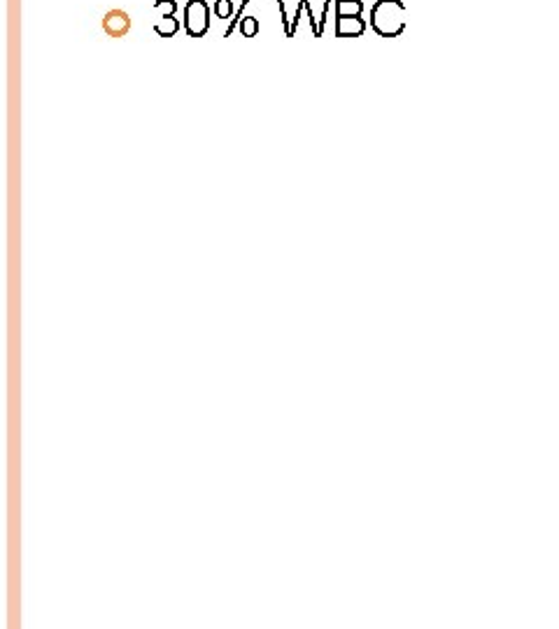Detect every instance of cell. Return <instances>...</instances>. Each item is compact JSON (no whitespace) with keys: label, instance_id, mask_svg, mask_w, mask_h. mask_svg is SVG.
<instances>
[{"label":"cell","instance_id":"9","mask_svg":"<svg viewBox=\"0 0 559 629\" xmlns=\"http://www.w3.org/2000/svg\"><path fill=\"white\" fill-rule=\"evenodd\" d=\"M247 5H250V0H243V5H240V7H238L236 17H233V19H231V23H229V28H227V33H224V37H229V35L233 33V30H236V28L240 26V21H243V19H245V17H243V10H245V7H247Z\"/></svg>","mask_w":559,"mask_h":629},{"label":"cell","instance_id":"3","mask_svg":"<svg viewBox=\"0 0 559 629\" xmlns=\"http://www.w3.org/2000/svg\"><path fill=\"white\" fill-rule=\"evenodd\" d=\"M131 26H133V21H131V14L124 12V10H110L105 12L103 17V30L110 37H124L131 30Z\"/></svg>","mask_w":559,"mask_h":629},{"label":"cell","instance_id":"2","mask_svg":"<svg viewBox=\"0 0 559 629\" xmlns=\"http://www.w3.org/2000/svg\"><path fill=\"white\" fill-rule=\"evenodd\" d=\"M184 28L191 37H203L210 30V7L205 0H189L184 7Z\"/></svg>","mask_w":559,"mask_h":629},{"label":"cell","instance_id":"1","mask_svg":"<svg viewBox=\"0 0 559 629\" xmlns=\"http://www.w3.org/2000/svg\"><path fill=\"white\" fill-rule=\"evenodd\" d=\"M406 7L401 0H378L371 10V28L380 37H399L406 28Z\"/></svg>","mask_w":559,"mask_h":629},{"label":"cell","instance_id":"10","mask_svg":"<svg viewBox=\"0 0 559 629\" xmlns=\"http://www.w3.org/2000/svg\"><path fill=\"white\" fill-rule=\"evenodd\" d=\"M154 10L161 12V14H175L177 3H175V0H157V3H154Z\"/></svg>","mask_w":559,"mask_h":629},{"label":"cell","instance_id":"12","mask_svg":"<svg viewBox=\"0 0 559 629\" xmlns=\"http://www.w3.org/2000/svg\"><path fill=\"white\" fill-rule=\"evenodd\" d=\"M301 12H303V3H299V7H296V14H294V21H291V26H289V35H287V37H294V35H296V28H299Z\"/></svg>","mask_w":559,"mask_h":629},{"label":"cell","instance_id":"4","mask_svg":"<svg viewBox=\"0 0 559 629\" xmlns=\"http://www.w3.org/2000/svg\"><path fill=\"white\" fill-rule=\"evenodd\" d=\"M366 30V21L361 17H338L336 19V35L338 37H359Z\"/></svg>","mask_w":559,"mask_h":629},{"label":"cell","instance_id":"11","mask_svg":"<svg viewBox=\"0 0 559 629\" xmlns=\"http://www.w3.org/2000/svg\"><path fill=\"white\" fill-rule=\"evenodd\" d=\"M303 7H306V14H308V19H310V28H313L315 37H322V28H320V23H317V19H315L313 10H310V0H303Z\"/></svg>","mask_w":559,"mask_h":629},{"label":"cell","instance_id":"7","mask_svg":"<svg viewBox=\"0 0 559 629\" xmlns=\"http://www.w3.org/2000/svg\"><path fill=\"white\" fill-rule=\"evenodd\" d=\"M238 30L243 33L245 37H254L256 33H259V21H256V17H245L243 21H240Z\"/></svg>","mask_w":559,"mask_h":629},{"label":"cell","instance_id":"8","mask_svg":"<svg viewBox=\"0 0 559 629\" xmlns=\"http://www.w3.org/2000/svg\"><path fill=\"white\" fill-rule=\"evenodd\" d=\"M215 14H217V19H222V21L231 19L233 17V3H231V0H217Z\"/></svg>","mask_w":559,"mask_h":629},{"label":"cell","instance_id":"6","mask_svg":"<svg viewBox=\"0 0 559 629\" xmlns=\"http://www.w3.org/2000/svg\"><path fill=\"white\" fill-rule=\"evenodd\" d=\"M361 0H336V17H361Z\"/></svg>","mask_w":559,"mask_h":629},{"label":"cell","instance_id":"5","mask_svg":"<svg viewBox=\"0 0 559 629\" xmlns=\"http://www.w3.org/2000/svg\"><path fill=\"white\" fill-rule=\"evenodd\" d=\"M154 30H157L161 37H173L177 30H180V21L175 19V14H161L157 23H154Z\"/></svg>","mask_w":559,"mask_h":629}]
</instances>
